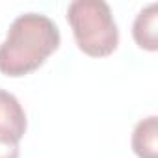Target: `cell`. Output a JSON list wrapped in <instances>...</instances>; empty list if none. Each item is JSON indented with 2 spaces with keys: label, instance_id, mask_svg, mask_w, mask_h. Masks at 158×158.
<instances>
[{
  "label": "cell",
  "instance_id": "6da1fadb",
  "mask_svg": "<svg viewBox=\"0 0 158 158\" xmlns=\"http://www.w3.org/2000/svg\"><path fill=\"white\" fill-rule=\"evenodd\" d=\"M58 47L60 30L50 17L41 13L19 15L0 45V73L13 78L30 74L39 69Z\"/></svg>",
  "mask_w": 158,
  "mask_h": 158
},
{
  "label": "cell",
  "instance_id": "7a4b0ae2",
  "mask_svg": "<svg viewBox=\"0 0 158 158\" xmlns=\"http://www.w3.org/2000/svg\"><path fill=\"white\" fill-rule=\"evenodd\" d=\"M74 41L91 58L110 56L119 45V30L104 0H74L67 8Z\"/></svg>",
  "mask_w": 158,
  "mask_h": 158
},
{
  "label": "cell",
  "instance_id": "3957f363",
  "mask_svg": "<svg viewBox=\"0 0 158 158\" xmlns=\"http://www.w3.org/2000/svg\"><path fill=\"white\" fill-rule=\"evenodd\" d=\"M26 132V114L19 99L0 89V143H17Z\"/></svg>",
  "mask_w": 158,
  "mask_h": 158
},
{
  "label": "cell",
  "instance_id": "277c9868",
  "mask_svg": "<svg viewBox=\"0 0 158 158\" xmlns=\"http://www.w3.org/2000/svg\"><path fill=\"white\" fill-rule=\"evenodd\" d=\"M158 13H156V4L145 6L134 19L132 24V37L139 48L154 52L158 48Z\"/></svg>",
  "mask_w": 158,
  "mask_h": 158
},
{
  "label": "cell",
  "instance_id": "5b68a950",
  "mask_svg": "<svg viewBox=\"0 0 158 158\" xmlns=\"http://www.w3.org/2000/svg\"><path fill=\"white\" fill-rule=\"evenodd\" d=\"M132 151L138 158H158V117L141 119L132 132Z\"/></svg>",
  "mask_w": 158,
  "mask_h": 158
},
{
  "label": "cell",
  "instance_id": "8992f818",
  "mask_svg": "<svg viewBox=\"0 0 158 158\" xmlns=\"http://www.w3.org/2000/svg\"><path fill=\"white\" fill-rule=\"evenodd\" d=\"M21 149L17 143H0V158H19Z\"/></svg>",
  "mask_w": 158,
  "mask_h": 158
}]
</instances>
